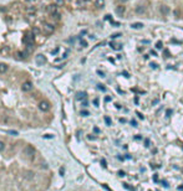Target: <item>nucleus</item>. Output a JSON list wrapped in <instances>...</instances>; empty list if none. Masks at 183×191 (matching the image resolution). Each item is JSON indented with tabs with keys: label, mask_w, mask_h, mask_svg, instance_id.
Instances as JSON below:
<instances>
[{
	"label": "nucleus",
	"mask_w": 183,
	"mask_h": 191,
	"mask_svg": "<svg viewBox=\"0 0 183 191\" xmlns=\"http://www.w3.org/2000/svg\"><path fill=\"white\" fill-rule=\"evenodd\" d=\"M24 154L26 155V156H29L31 160L35 158V154H36V150H35V148L33 146V145H27V146H25V149H24Z\"/></svg>",
	"instance_id": "f257e3e1"
},
{
	"label": "nucleus",
	"mask_w": 183,
	"mask_h": 191,
	"mask_svg": "<svg viewBox=\"0 0 183 191\" xmlns=\"http://www.w3.org/2000/svg\"><path fill=\"white\" fill-rule=\"evenodd\" d=\"M44 30L46 34H52L55 31V26L51 25V24H44Z\"/></svg>",
	"instance_id": "f03ea898"
},
{
	"label": "nucleus",
	"mask_w": 183,
	"mask_h": 191,
	"mask_svg": "<svg viewBox=\"0 0 183 191\" xmlns=\"http://www.w3.org/2000/svg\"><path fill=\"white\" fill-rule=\"evenodd\" d=\"M36 63L37 65H45L46 63V57L44 55H37L36 56Z\"/></svg>",
	"instance_id": "7ed1b4c3"
},
{
	"label": "nucleus",
	"mask_w": 183,
	"mask_h": 191,
	"mask_svg": "<svg viewBox=\"0 0 183 191\" xmlns=\"http://www.w3.org/2000/svg\"><path fill=\"white\" fill-rule=\"evenodd\" d=\"M39 108H40V111H42V112H46V111L50 108V105H49L47 102L42 101V102H40V104H39Z\"/></svg>",
	"instance_id": "20e7f679"
},
{
	"label": "nucleus",
	"mask_w": 183,
	"mask_h": 191,
	"mask_svg": "<svg viewBox=\"0 0 183 191\" xmlns=\"http://www.w3.org/2000/svg\"><path fill=\"white\" fill-rule=\"evenodd\" d=\"M21 88H23V91H24V92H29V91L33 89V83L27 81V82H25V83L23 84V87H21Z\"/></svg>",
	"instance_id": "39448f33"
},
{
	"label": "nucleus",
	"mask_w": 183,
	"mask_h": 191,
	"mask_svg": "<svg viewBox=\"0 0 183 191\" xmlns=\"http://www.w3.org/2000/svg\"><path fill=\"white\" fill-rule=\"evenodd\" d=\"M87 98V93L86 92H77L76 93V99L77 101H85Z\"/></svg>",
	"instance_id": "423d86ee"
},
{
	"label": "nucleus",
	"mask_w": 183,
	"mask_h": 191,
	"mask_svg": "<svg viewBox=\"0 0 183 191\" xmlns=\"http://www.w3.org/2000/svg\"><path fill=\"white\" fill-rule=\"evenodd\" d=\"M142 27H143V24H142V23H133V24H131V29H135V30L142 29Z\"/></svg>",
	"instance_id": "0eeeda50"
},
{
	"label": "nucleus",
	"mask_w": 183,
	"mask_h": 191,
	"mask_svg": "<svg viewBox=\"0 0 183 191\" xmlns=\"http://www.w3.org/2000/svg\"><path fill=\"white\" fill-rule=\"evenodd\" d=\"M146 11V8L143 6V5H138L137 8H136V13L137 14H143Z\"/></svg>",
	"instance_id": "6e6552de"
},
{
	"label": "nucleus",
	"mask_w": 183,
	"mask_h": 191,
	"mask_svg": "<svg viewBox=\"0 0 183 191\" xmlns=\"http://www.w3.org/2000/svg\"><path fill=\"white\" fill-rule=\"evenodd\" d=\"M95 5L97 6L99 9H102L105 6V0H96L95 1Z\"/></svg>",
	"instance_id": "1a4fd4ad"
},
{
	"label": "nucleus",
	"mask_w": 183,
	"mask_h": 191,
	"mask_svg": "<svg viewBox=\"0 0 183 191\" xmlns=\"http://www.w3.org/2000/svg\"><path fill=\"white\" fill-rule=\"evenodd\" d=\"M159 10H161V13L165 14V15H167V14L169 13V8H168V6H166V5H162Z\"/></svg>",
	"instance_id": "9d476101"
},
{
	"label": "nucleus",
	"mask_w": 183,
	"mask_h": 191,
	"mask_svg": "<svg viewBox=\"0 0 183 191\" xmlns=\"http://www.w3.org/2000/svg\"><path fill=\"white\" fill-rule=\"evenodd\" d=\"M116 13H117V15H123V13H125V6H117V8H116Z\"/></svg>",
	"instance_id": "9b49d317"
},
{
	"label": "nucleus",
	"mask_w": 183,
	"mask_h": 191,
	"mask_svg": "<svg viewBox=\"0 0 183 191\" xmlns=\"http://www.w3.org/2000/svg\"><path fill=\"white\" fill-rule=\"evenodd\" d=\"M8 71V65L5 63H0V73H5Z\"/></svg>",
	"instance_id": "f8f14e48"
},
{
	"label": "nucleus",
	"mask_w": 183,
	"mask_h": 191,
	"mask_svg": "<svg viewBox=\"0 0 183 191\" xmlns=\"http://www.w3.org/2000/svg\"><path fill=\"white\" fill-rule=\"evenodd\" d=\"M47 10H49V11H50V13L52 14V13H55V11H57V6H56V5H50Z\"/></svg>",
	"instance_id": "ddd939ff"
},
{
	"label": "nucleus",
	"mask_w": 183,
	"mask_h": 191,
	"mask_svg": "<svg viewBox=\"0 0 183 191\" xmlns=\"http://www.w3.org/2000/svg\"><path fill=\"white\" fill-rule=\"evenodd\" d=\"M105 122H106V124H107V125H111V124H112L111 118H110V117H107V115L105 117Z\"/></svg>",
	"instance_id": "4468645a"
},
{
	"label": "nucleus",
	"mask_w": 183,
	"mask_h": 191,
	"mask_svg": "<svg viewBox=\"0 0 183 191\" xmlns=\"http://www.w3.org/2000/svg\"><path fill=\"white\" fill-rule=\"evenodd\" d=\"M39 34H40V30H39L37 27H34V29H33V35H34V36H37Z\"/></svg>",
	"instance_id": "2eb2a0df"
},
{
	"label": "nucleus",
	"mask_w": 183,
	"mask_h": 191,
	"mask_svg": "<svg viewBox=\"0 0 183 191\" xmlns=\"http://www.w3.org/2000/svg\"><path fill=\"white\" fill-rule=\"evenodd\" d=\"M26 55H27V52H19V54H18V56H19L20 58H25Z\"/></svg>",
	"instance_id": "dca6fc26"
},
{
	"label": "nucleus",
	"mask_w": 183,
	"mask_h": 191,
	"mask_svg": "<svg viewBox=\"0 0 183 191\" xmlns=\"http://www.w3.org/2000/svg\"><path fill=\"white\" fill-rule=\"evenodd\" d=\"M80 114H81L82 117H87V115H90L89 111H81V112H80Z\"/></svg>",
	"instance_id": "f3484780"
},
{
	"label": "nucleus",
	"mask_w": 183,
	"mask_h": 191,
	"mask_svg": "<svg viewBox=\"0 0 183 191\" xmlns=\"http://www.w3.org/2000/svg\"><path fill=\"white\" fill-rule=\"evenodd\" d=\"M123 187H125V189H127V190H130V191H135V189H133V187H131V186H128V184H123Z\"/></svg>",
	"instance_id": "a211bd4d"
},
{
	"label": "nucleus",
	"mask_w": 183,
	"mask_h": 191,
	"mask_svg": "<svg viewBox=\"0 0 183 191\" xmlns=\"http://www.w3.org/2000/svg\"><path fill=\"white\" fill-rule=\"evenodd\" d=\"M4 149H5V144H4V143H3L1 140H0V153H1V151H3Z\"/></svg>",
	"instance_id": "6ab92c4d"
},
{
	"label": "nucleus",
	"mask_w": 183,
	"mask_h": 191,
	"mask_svg": "<svg viewBox=\"0 0 183 191\" xmlns=\"http://www.w3.org/2000/svg\"><path fill=\"white\" fill-rule=\"evenodd\" d=\"M52 17H55V19H60V13H57V11L52 13Z\"/></svg>",
	"instance_id": "aec40b11"
},
{
	"label": "nucleus",
	"mask_w": 183,
	"mask_h": 191,
	"mask_svg": "<svg viewBox=\"0 0 183 191\" xmlns=\"http://www.w3.org/2000/svg\"><path fill=\"white\" fill-rule=\"evenodd\" d=\"M162 46H163V44H162V42H161V41H158L157 44H156V47H157L158 50H159V48H162Z\"/></svg>",
	"instance_id": "412c9836"
},
{
	"label": "nucleus",
	"mask_w": 183,
	"mask_h": 191,
	"mask_svg": "<svg viewBox=\"0 0 183 191\" xmlns=\"http://www.w3.org/2000/svg\"><path fill=\"white\" fill-rule=\"evenodd\" d=\"M80 44H81V46H82V47H86V46H87V42L83 41V40H81V41H80Z\"/></svg>",
	"instance_id": "4be33fe9"
},
{
	"label": "nucleus",
	"mask_w": 183,
	"mask_h": 191,
	"mask_svg": "<svg viewBox=\"0 0 183 191\" xmlns=\"http://www.w3.org/2000/svg\"><path fill=\"white\" fill-rule=\"evenodd\" d=\"M97 87H99V89H100V91H102V92H105V91H106V88L102 86V84H97Z\"/></svg>",
	"instance_id": "5701e85b"
},
{
	"label": "nucleus",
	"mask_w": 183,
	"mask_h": 191,
	"mask_svg": "<svg viewBox=\"0 0 183 191\" xmlns=\"http://www.w3.org/2000/svg\"><path fill=\"white\" fill-rule=\"evenodd\" d=\"M117 174H118V176H120V177H123V176H125V171H122V170H120Z\"/></svg>",
	"instance_id": "b1692460"
},
{
	"label": "nucleus",
	"mask_w": 183,
	"mask_h": 191,
	"mask_svg": "<svg viewBox=\"0 0 183 191\" xmlns=\"http://www.w3.org/2000/svg\"><path fill=\"white\" fill-rule=\"evenodd\" d=\"M101 165H102L103 167H106V166H107V164H106V160H105V159H101Z\"/></svg>",
	"instance_id": "393cba45"
},
{
	"label": "nucleus",
	"mask_w": 183,
	"mask_h": 191,
	"mask_svg": "<svg viewBox=\"0 0 183 191\" xmlns=\"http://www.w3.org/2000/svg\"><path fill=\"white\" fill-rule=\"evenodd\" d=\"M87 105H89V102H87V101H86V99L82 101V107H87Z\"/></svg>",
	"instance_id": "a878e982"
},
{
	"label": "nucleus",
	"mask_w": 183,
	"mask_h": 191,
	"mask_svg": "<svg viewBox=\"0 0 183 191\" xmlns=\"http://www.w3.org/2000/svg\"><path fill=\"white\" fill-rule=\"evenodd\" d=\"M97 75H99L100 77H105V73H103L102 71H97Z\"/></svg>",
	"instance_id": "bb28decb"
},
{
	"label": "nucleus",
	"mask_w": 183,
	"mask_h": 191,
	"mask_svg": "<svg viewBox=\"0 0 183 191\" xmlns=\"http://www.w3.org/2000/svg\"><path fill=\"white\" fill-rule=\"evenodd\" d=\"M136 114L138 115V118H139V119H143V118H145V117H143L141 113H139V112H136Z\"/></svg>",
	"instance_id": "cd10ccee"
},
{
	"label": "nucleus",
	"mask_w": 183,
	"mask_h": 191,
	"mask_svg": "<svg viewBox=\"0 0 183 191\" xmlns=\"http://www.w3.org/2000/svg\"><path fill=\"white\" fill-rule=\"evenodd\" d=\"M145 146H149V139H145Z\"/></svg>",
	"instance_id": "c85d7f7f"
},
{
	"label": "nucleus",
	"mask_w": 183,
	"mask_h": 191,
	"mask_svg": "<svg viewBox=\"0 0 183 191\" xmlns=\"http://www.w3.org/2000/svg\"><path fill=\"white\" fill-rule=\"evenodd\" d=\"M93 104L96 105V107H99V99H97V98H95V99H93Z\"/></svg>",
	"instance_id": "c756f323"
},
{
	"label": "nucleus",
	"mask_w": 183,
	"mask_h": 191,
	"mask_svg": "<svg viewBox=\"0 0 183 191\" xmlns=\"http://www.w3.org/2000/svg\"><path fill=\"white\" fill-rule=\"evenodd\" d=\"M120 36H121V34H113L111 37H112V39H117V37H120Z\"/></svg>",
	"instance_id": "7c9ffc66"
},
{
	"label": "nucleus",
	"mask_w": 183,
	"mask_h": 191,
	"mask_svg": "<svg viewBox=\"0 0 183 191\" xmlns=\"http://www.w3.org/2000/svg\"><path fill=\"white\" fill-rule=\"evenodd\" d=\"M8 133L9 134H13V135H18V132H15V130H9Z\"/></svg>",
	"instance_id": "2f4dec72"
},
{
	"label": "nucleus",
	"mask_w": 183,
	"mask_h": 191,
	"mask_svg": "<svg viewBox=\"0 0 183 191\" xmlns=\"http://www.w3.org/2000/svg\"><path fill=\"white\" fill-rule=\"evenodd\" d=\"M171 114H172V111H171V109H167V112H166V115H167V117H171Z\"/></svg>",
	"instance_id": "473e14b6"
},
{
	"label": "nucleus",
	"mask_w": 183,
	"mask_h": 191,
	"mask_svg": "<svg viewBox=\"0 0 183 191\" xmlns=\"http://www.w3.org/2000/svg\"><path fill=\"white\" fill-rule=\"evenodd\" d=\"M149 66H151V67H152V68H157V63H155V62H152V63H151V65H149Z\"/></svg>",
	"instance_id": "72a5a7b5"
},
{
	"label": "nucleus",
	"mask_w": 183,
	"mask_h": 191,
	"mask_svg": "<svg viewBox=\"0 0 183 191\" xmlns=\"http://www.w3.org/2000/svg\"><path fill=\"white\" fill-rule=\"evenodd\" d=\"M93 132H95V133H97V134H99V133H100V129L97 128V127H95V128H93Z\"/></svg>",
	"instance_id": "f704fd0d"
},
{
	"label": "nucleus",
	"mask_w": 183,
	"mask_h": 191,
	"mask_svg": "<svg viewBox=\"0 0 183 191\" xmlns=\"http://www.w3.org/2000/svg\"><path fill=\"white\" fill-rule=\"evenodd\" d=\"M131 124H132L133 127H137V123H136V120H135V119H132V120H131Z\"/></svg>",
	"instance_id": "c9c22d12"
},
{
	"label": "nucleus",
	"mask_w": 183,
	"mask_h": 191,
	"mask_svg": "<svg viewBox=\"0 0 183 191\" xmlns=\"http://www.w3.org/2000/svg\"><path fill=\"white\" fill-rule=\"evenodd\" d=\"M162 185H163L165 187H168V184H167V181H165V180L162 181Z\"/></svg>",
	"instance_id": "e433bc0d"
},
{
	"label": "nucleus",
	"mask_w": 183,
	"mask_h": 191,
	"mask_svg": "<svg viewBox=\"0 0 183 191\" xmlns=\"http://www.w3.org/2000/svg\"><path fill=\"white\" fill-rule=\"evenodd\" d=\"M87 138H89V139H90V140H95V139H96V138H95V136H92V135H89Z\"/></svg>",
	"instance_id": "4c0bfd02"
},
{
	"label": "nucleus",
	"mask_w": 183,
	"mask_h": 191,
	"mask_svg": "<svg viewBox=\"0 0 183 191\" xmlns=\"http://www.w3.org/2000/svg\"><path fill=\"white\" fill-rule=\"evenodd\" d=\"M57 52H59V47L55 48V50H52V54H57Z\"/></svg>",
	"instance_id": "58836bf2"
},
{
	"label": "nucleus",
	"mask_w": 183,
	"mask_h": 191,
	"mask_svg": "<svg viewBox=\"0 0 183 191\" xmlns=\"http://www.w3.org/2000/svg\"><path fill=\"white\" fill-rule=\"evenodd\" d=\"M135 139H136V140H141V139H142V136H139V135H137V136L135 138Z\"/></svg>",
	"instance_id": "ea45409f"
},
{
	"label": "nucleus",
	"mask_w": 183,
	"mask_h": 191,
	"mask_svg": "<svg viewBox=\"0 0 183 191\" xmlns=\"http://www.w3.org/2000/svg\"><path fill=\"white\" fill-rule=\"evenodd\" d=\"M110 101H111V97H106L105 98V102H110Z\"/></svg>",
	"instance_id": "a19ab883"
},
{
	"label": "nucleus",
	"mask_w": 183,
	"mask_h": 191,
	"mask_svg": "<svg viewBox=\"0 0 183 191\" xmlns=\"http://www.w3.org/2000/svg\"><path fill=\"white\" fill-rule=\"evenodd\" d=\"M106 20H111V15H106ZM112 21V20H111Z\"/></svg>",
	"instance_id": "79ce46f5"
},
{
	"label": "nucleus",
	"mask_w": 183,
	"mask_h": 191,
	"mask_svg": "<svg viewBox=\"0 0 183 191\" xmlns=\"http://www.w3.org/2000/svg\"><path fill=\"white\" fill-rule=\"evenodd\" d=\"M174 14H176V16H177V17L179 16V11H178V10H176V11H174Z\"/></svg>",
	"instance_id": "37998d69"
},
{
	"label": "nucleus",
	"mask_w": 183,
	"mask_h": 191,
	"mask_svg": "<svg viewBox=\"0 0 183 191\" xmlns=\"http://www.w3.org/2000/svg\"><path fill=\"white\" fill-rule=\"evenodd\" d=\"M153 180H155V181H157V180H158V176H157V174L153 176Z\"/></svg>",
	"instance_id": "c03bdc74"
},
{
	"label": "nucleus",
	"mask_w": 183,
	"mask_h": 191,
	"mask_svg": "<svg viewBox=\"0 0 183 191\" xmlns=\"http://www.w3.org/2000/svg\"><path fill=\"white\" fill-rule=\"evenodd\" d=\"M178 190H181V191H183V184H182L181 186H178Z\"/></svg>",
	"instance_id": "a18cd8bd"
},
{
	"label": "nucleus",
	"mask_w": 183,
	"mask_h": 191,
	"mask_svg": "<svg viewBox=\"0 0 183 191\" xmlns=\"http://www.w3.org/2000/svg\"><path fill=\"white\" fill-rule=\"evenodd\" d=\"M60 174H61V175H64V167H61V169H60Z\"/></svg>",
	"instance_id": "49530a36"
},
{
	"label": "nucleus",
	"mask_w": 183,
	"mask_h": 191,
	"mask_svg": "<svg viewBox=\"0 0 183 191\" xmlns=\"http://www.w3.org/2000/svg\"><path fill=\"white\" fill-rule=\"evenodd\" d=\"M123 76H125V77H130V76H128V73H127V72H123Z\"/></svg>",
	"instance_id": "de8ad7c7"
},
{
	"label": "nucleus",
	"mask_w": 183,
	"mask_h": 191,
	"mask_svg": "<svg viewBox=\"0 0 183 191\" xmlns=\"http://www.w3.org/2000/svg\"><path fill=\"white\" fill-rule=\"evenodd\" d=\"M120 122H121V123H125V122H126V119H123V118H121V119H120Z\"/></svg>",
	"instance_id": "09e8293b"
},
{
	"label": "nucleus",
	"mask_w": 183,
	"mask_h": 191,
	"mask_svg": "<svg viewBox=\"0 0 183 191\" xmlns=\"http://www.w3.org/2000/svg\"><path fill=\"white\" fill-rule=\"evenodd\" d=\"M120 1H122V3H125V1H127V0H120Z\"/></svg>",
	"instance_id": "8fccbe9b"
},
{
	"label": "nucleus",
	"mask_w": 183,
	"mask_h": 191,
	"mask_svg": "<svg viewBox=\"0 0 183 191\" xmlns=\"http://www.w3.org/2000/svg\"><path fill=\"white\" fill-rule=\"evenodd\" d=\"M27 1H35V0H27Z\"/></svg>",
	"instance_id": "3c124183"
}]
</instances>
